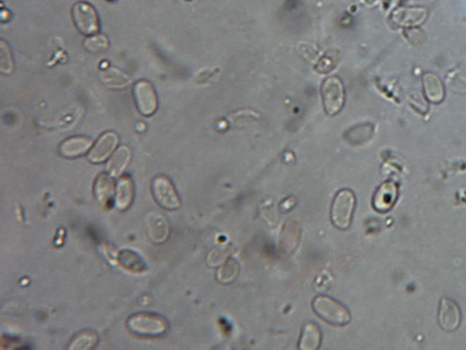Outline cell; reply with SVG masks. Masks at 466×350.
Segmentation results:
<instances>
[{
    "label": "cell",
    "mask_w": 466,
    "mask_h": 350,
    "mask_svg": "<svg viewBox=\"0 0 466 350\" xmlns=\"http://www.w3.org/2000/svg\"><path fill=\"white\" fill-rule=\"evenodd\" d=\"M313 309L323 320L333 326H345L351 321L349 309L326 296H318L313 301Z\"/></svg>",
    "instance_id": "6da1fadb"
},
{
    "label": "cell",
    "mask_w": 466,
    "mask_h": 350,
    "mask_svg": "<svg viewBox=\"0 0 466 350\" xmlns=\"http://www.w3.org/2000/svg\"><path fill=\"white\" fill-rule=\"evenodd\" d=\"M356 210V196L351 189H342L336 194L332 201L331 222L340 230L349 229Z\"/></svg>",
    "instance_id": "7a4b0ae2"
},
{
    "label": "cell",
    "mask_w": 466,
    "mask_h": 350,
    "mask_svg": "<svg viewBox=\"0 0 466 350\" xmlns=\"http://www.w3.org/2000/svg\"><path fill=\"white\" fill-rule=\"evenodd\" d=\"M128 327L135 335L156 337L167 332L168 322L154 313H137L128 318Z\"/></svg>",
    "instance_id": "3957f363"
},
{
    "label": "cell",
    "mask_w": 466,
    "mask_h": 350,
    "mask_svg": "<svg viewBox=\"0 0 466 350\" xmlns=\"http://www.w3.org/2000/svg\"><path fill=\"white\" fill-rule=\"evenodd\" d=\"M73 22L82 36H95L99 32L100 22L98 13L91 4L87 1H78L73 6Z\"/></svg>",
    "instance_id": "277c9868"
},
{
    "label": "cell",
    "mask_w": 466,
    "mask_h": 350,
    "mask_svg": "<svg viewBox=\"0 0 466 350\" xmlns=\"http://www.w3.org/2000/svg\"><path fill=\"white\" fill-rule=\"evenodd\" d=\"M322 99L325 112L335 116L340 112L345 102V90L342 81L336 76L326 78L322 85Z\"/></svg>",
    "instance_id": "5b68a950"
},
{
    "label": "cell",
    "mask_w": 466,
    "mask_h": 350,
    "mask_svg": "<svg viewBox=\"0 0 466 350\" xmlns=\"http://www.w3.org/2000/svg\"><path fill=\"white\" fill-rule=\"evenodd\" d=\"M152 193L156 203L163 209L176 210L180 208V198L170 177L165 175L156 177L152 182Z\"/></svg>",
    "instance_id": "8992f818"
},
{
    "label": "cell",
    "mask_w": 466,
    "mask_h": 350,
    "mask_svg": "<svg viewBox=\"0 0 466 350\" xmlns=\"http://www.w3.org/2000/svg\"><path fill=\"white\" fill-rule=\"evenodd\" d=\"M133 97H135L137 109L144 116H153L159 108V101H158L156 89L151 82L146 81V80H142L135 83L133 87Z\"/></svg>",
    "instance_id": "52a82bcc"
},
{
    "label": "cell",
    "mask_w": 466,
    "mask_h": 350,
    "mask_svg": "<svg viewBox=\"0 0 466 350\" xmlns=\"http://www.w3.org/2000/svg\"><path fill=\"white\" fill-rule=\"evenodd\" d=\"M119 144V137L116 132H105L99 137L89 152V161L92 163H102L109 159L116 152V146Z\"/></svg>",
    "instance_id": "ba28073f"
},
{
    "label": "cell",
    "mask_w": 466,
    "mask_h": 350,
    "mask_svg": "<svg viewBox=\"0 0 466 350\" xmlns=\"http://www.w3.org/2000/svg\"><path fill=\"white\" fill-rule=\"evenodd\" d=\"M462 322L460 308L455 300L443 298L439 302L438 311V323L445 332H455Z\"/></svg>",
    "instance_id": "9c48e42d"
},
{
    "label": "cell",
    "mask_w": 466,
    "mask_h": 350,
    "mask_svg": "<svg viewBox=\"0 0 466 350\" xmlns=\"http://www.w3.org/2000/svg\"><path fill=\"white\" fill-rule=\"evenodd\" d=\"M92 144L93 143L88 137L76 136V137H70L61 143L59 146V152L63 158L75 159L78 156H84L89 150H91Z\"/></svg>",
    "instance_id": "30bf717a"
},
{
    "label": "cell",
    "mask_w": 466,
    "mask_h": 350,
    "mask_svg": "<svg viewBox=\"0 0 466 350\" xmlns=\"http://www.w3.org/2000/svg\"><path fill=\"white\" fill-rule=\"evenodd\" d=\"M428 12L426 8H400L393 13V22L401 27L412 29L414 26L420 25L427 18Z\"/></svg>",
    "instance_id": "8fae6325"
},
{
    "label": "cell",
    "mask_w": 466,
    "mask_h": 350,
    "mask_svg": "<svg viewBox=\"0 0 466 350\" xmlns=\"http://www.w3.org/2000/svg\"><path fill=\"white\" fill-rule=\"evenodd\" d=\"M398 187L392 181L382 184L375 191V198H373V205L375 209L379 212H387L396 205V198H398Z\"/></svg>",
    "instance_id": "7c38bea8"
},
{
    "label": "cell",
    "mask_w": 466,
    "mask_h": 350,
    "mask_svg": "<svg viewBox=\"0 0 466 350\" xmlns=\"http://www.w3.org/2000/svg\"><path fill=\"white\" fill-rule=\"evenodd\" d=\"M93 194L99 205L103 207H110L112 205L114 196V184L110 174L103 173L95 181Z\"/></svg>",
    "instance_id": "4fadbf2b"
},
{
    "label": "cell",
    "mask_w": 466,
    "mask_h": 350,
    "mask_svg": "<svg viewBox=\"0 0 466 350\" xmlns=\"http://www.w3.org/2000/svg\"><path fill=\"white\" fill-rule=\"evenodd\" d=\"M135 198V186L130 177H121L116 184V205L119 210L130 208Z\"/></svg>",
    "instance_id": "5bb4252c"
},
{
    "label": "cell",
    "mask_w": 466,
    "mask_h": 350,
    "mask_svg": "<svg viewBox=\"0 0 466 350\" xmlns=\"http://www.w3.org/2000/svg\"><path fill=\"white\" fill-rule=\"evenodd\" d=\"M131 156V150L128 149V146H121L116 150L107 163V173L112 177H121V173L128 166Z\"/></svg>",
    "instance_id": "9a60e30c"
},
{
    "label": "cell",
    "mask_w": 466,
    "mask_h": 350,
    "mask_svg": "<svg viewBox=\"0 0 466 350\" xmlns=\"http://www.w3.org/2000/svg\"><path fill=\"white\" fill-rule=\"evenodd\" d=\"M423 88L424 94L429 99V102L435 103V104L443 102L445 97L444 85L437 75L433 74V73H427L424 75Z\"/></svg>",
    "instance_id": "2e32d148"
},
{
    "label": "cell",
    "mask_w": 466,
    "mask_h": 350,
    "mask_svg": "<svg viewBox=\"0 0 466 350\" xmlns=\"http://www.w3.org/2000/svg\"><path fill=\"white\" fill-rule=\"evenodd\" d=\"M321 329L314 322H309L304 326L301 334L299 348L302 350H316L321 346Z\"/></svg>",
    "instance_id": "e0dca14e"
},
{
    "label": "cell",
    "mask_w": 466,
    "mask_h": 350,
    "mask_svg": "<svg viewBox=\"0 0 466 350\" xmlns=\"http://www.w3.org/2000/svg\"><path fill=\"white\" fill-rule=\"evenodd\" d=\"M100 80L104 85L113 89H124L131 83L128 75L114 67L106 68L105 71H103Z\"/></svg>",
    "instance_id": "ac0fdd59"
},
{
    "label": "cell",
    "mask_w": 466,
    "mask_h": 350,
    "mask_svg": "<svg viewBox=\"0 0 466 350\" xmlns=\"http://www.w3.org/2000/svg\"><path fill=\"white\" fill-rule=\"evenodd\" d=\"M98 343V335L90 330H84L75 336L69 349H92Z\"/></svg>",
    "instance_id": "d6986e66"
},
{
    "label": "cell",
    "mask_w": 466,
    "mask_h": 350,
    "mask_svg": "<svg viewBox=\"0 0 466 350\" xmlns=\"http://www.w3.org/2000/svg\"><path fill=\"white\" fill-rule=\"evenodd\" d=\"M85 50L90 53H100L109 48V39L103 34H95V36H87L84 40Z\"/></svg>",
    "instance_id": "ffe728a7"
},
{
    "label": "cell",
    "mask_w": 466,
    "mask_h": 350,
    "mask_svg": "<svg viewBox=\"0 0 466 350\" xmlns=\"http://www.w3.org/2000/svg\"><path fill=\"white\" fill-rule=\"evenodd\" d=\"M0 71L5 75L12 74L13 71V60H12V54L8 43L4 40L0 43Z\"/></svg>",
    "instance_id": "44dd1931"
},
{
    "label": "cell",
    "mask_w": 466,
    "mask_h": 350,
    "mask_svg": "<svg viewBox=\"0 0 466 350\" xmlns=\"http://www.w3.org/2000/svg\"><path fill=\"white\" fill-rule=\"evenodd\" d=\"M239 273V265L234 261H229L222 266V269L218 271V280L220 283H231L236 279Z\"/></svg>",
    "instance_id": "7402d4cb"
},
{
    "label": "cell",
    "mask_w": 466,
    "mask_h": 350,
    "mask_svg": "<svg viewBox=\"0 0 466 350\" xmlns=\"http://www.w3.org/2000/svg\"><path fill=\"white\" fill-rule=\"evenodd\" d=\"M121 264L126 268V269L132 270V271H139L142 270V259L139 258L138 256L133 254V252L124 251L121 254Z\"/></svg>",
    "instance_id": "603a6c76"
}]
</instances>
